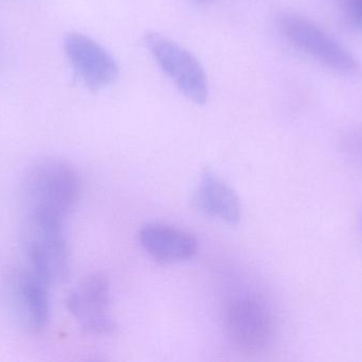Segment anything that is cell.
Masks as SVG:
<instances>
[{"mask_svg":"<svg viewBox=\"0 0 362 362\" xmlns=\"http://www.w3.org/2000/svg\"><path fill=\"white\" fill-rule=\"evenodd\" d=\"M81 193V179L71 165L61 159H42L23 178V212L64 221L80 201Z\"/></svg>","mask_w":362,"mask_h":362,"instance_id":"obj_1","label":"cell"},{"mask_svg":"<svg viewBox=\"0 0 362 362\" xmlns=\"http://www.w3.org/2000/svg\"><path fill=\"white\" fill-rule=\"evenodd\" d=\"M21 236L27 267L50 285L63 282L69 269L64 221L25 214Z\"/></svg>","mask_w":362,"mask_h":362,"instance_id":"obj_2","label":"cell"},{"mask_svg":"<svg viewBox=\"0 0 362 362\" xmlns=\"http://www.w3.org/2000/svg\"><path fill=\"white\" fill-rule=\"evenodd\" d=\"M278 28L293 48L327 69L342 76H357L361 72L356 57L339 40L306 17L293 12L281 13Z\"/></svg>","mask_w":362,"mask_h":362,"instance_id":"obj_3","label":"cell"},{"mask_svg":"<svg viewBox=\"0 0 362 362\" xmlns=\"http://www.w3.org/2000/svg\"><path fill=\"white\" fill-rule=\"evenodd\" d=\"M144 44L185 97L196 104L208 101V77L200 62L189 50L156 32L146 33Z\"/></svg>","mask_w":362,"mask_h":362,"instance_id":"obj_4","label":"cell"},{"mask_svg":"<svg viewBox=\"0 0 362 362\" xmlns=\"http://www.w3.org/2000/svg\"><path fill=\"white\" fill-rule=\"evenodd\" d=\"M226 324L231 341L247 353L263 350L274 335L272 310L265 302L251 295H243L230 304Z\"/></svg>","mask_w":362,"mask_h":362,"instance_id":"obj_5","label":"cell"},{"mask_svg":"<svg viewBox=\"0 0 362 362\" xmlns=\"http://www.w3.org/2000/svg\"><path fill=\"white\" fill-rule=\"evenodd\" d=\"M67 306L70 314L85 331L93 334L114 331L110 283L103 274L93 273L83 278L70 293Z\"/></svg>","mask_w":362,"mask_h":362,"instance_id":"obj_6","label":"cell"},{"mask_svg":"<svg viewBox=\"0 0 362 362\" xmlns=\"http://www.w3.org/2000/svg\"><path fill=\"white\" fill-rule=\"evenodd\" d=\"M49 286V283L28 267L17 270L11 278L8 284L11 305L19 322L31 333H40L48 325Z\"/></svg>","mask_w":362,"mask_h":362,"instance_id":"obj_7","label":"cell"},{"mask_svg":"<svg viewBox=\"0 0 362 362\" xmlns=\"http://www.w3.org/2000/svg\"><path fill=\"white\" fill-rule=\"evenodd\" d=\"M63 45L70 64L89 89H104L118 79L119 66L116 60L93 38L71 32L65 36Z\"/></svg>","mask_w":362,"mask_h":362,"instance_id":"obj_8","label":"cell"},{"mask_svg":"<svg viewBox=\"0 0 362 362\" xmlns=\"http://www.w3.org/2000/svg\"><path fill=\"white\" fill-rule=\"evenodd\" d=\"M139 240L151 256L163 263L189 261L197 253L198 242L192 234L169 225H144L140 230Z\"/></svg>","mask_w":362,"mask_h":362,"instance_id":"obj_9","label":"cell"},{"mask_svg":"<svg viewBox=\"0 0 362 362\" xmlns=\"http://www.w3.org/2000/svg\"><path fill=\"white\" fill-rule=\"evenodd\" d=\"M195 203L204 214L230 225H235L242 217V205L235 191L211 170L202 174Z\"/></svg>","mask_w":362,"mask_h":362,"instance_id":"obj_10","label":"cell"},{"mask_svg":"<svg viewBox=\"0 0 362 362\" xmlns=\"http://www.w3.org/2000/svg\"><path fill=\"white\" fill-rule=\"evenodd\" d=\"M342 150L355 165L362 168V128L346 133L342 140Z\"/></svg>","mask_w":362,"mask_h":362,"instance_id":"obj_11","label":"cell"},{"mask_svg":"<svg viewBox=\"0 0 362 362\" xmlns=\"http://www.w3.org/2000/svg\"><path fill=\"white\" fill-rule=\"evenodd\" d=\"M340 4L349 21L362 30V0H340Z\"/></svg>","mask_w":362,"mask_h":362,"instance_id":"obj_12","label":"cell"},{"mask_svg":"<svg viewBox=\"0 0 362 362\" xmlns=\"http://www.w3.org/2000/svg\"><path fill=\"white\" fill-rule=\"evenodd\" d=\"M196 1L199 2V4H206L209 2H212L213 0H196Z\"/></svg>","mask_w":362,"mask_h":362,"instance_id":"obj_13","label":"cell"}]
</instances>
